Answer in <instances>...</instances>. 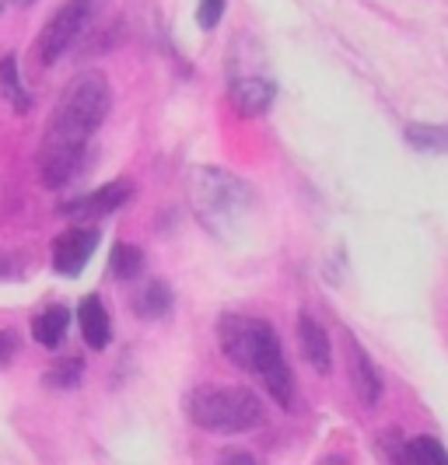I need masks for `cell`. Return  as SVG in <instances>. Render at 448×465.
I'll use <instances>...</instances> for the list:
<instances>
[{"mask_svg":"<svg viewBox=\"0 0 448 465\" xmlns=\"http://www.w3.org/2000/svg\"><path fill=\"white\" fill-rule=\"evenodd\" d=\"M0 92L15 105V113H28L32 109V94L22 88V74H18V56L15 53H7L0 60Z\"/></svg>","mask_w":448,"mask_h":465,"instance_id":"cell-14","label":"cell"},{"mask_svg":"<svg viewBox=\"0 0 448 465\" xmlns=\"http://www.w3.org/2000/svg\"><path fill=\"white\" fill-rule=\"evenodd\" d=\"M228 94H232V102H235V109L242 116H260V113L270 109V102L277 94V84L266 74H242L238 67H232Z\"/></svg>","mask_w":448,"mask_h":465,"instance_id":"cell-7","label":"cell"},{"mask_svg":"<svg viewBox=\"0 0 448 465\" xmlns=\"http://www.w3.org/2000/svg\"><path fill=\"white\" fill-rule=\"evenodd\" d=\"M18 4H35V0H18Z\"/></svg>","mask_w":448,"mask_h":465,"instance_id":"cell-23","label":"cell"},{"mask_svg":"<svg viewBox=\"0 0 448 465\" xmlns=\"http://www.w3.org/2000/svg\"><path fill=\"white\" fill-rule=\"evenodd\" d=\"M98 245V228H71L53 242V270L60 277H77L85 270V262L92 259Z\"/></svg>","mask_w":448,"mask_h":465,"instance_id":"cell-6","label":"cell"},{"mask_svg":"<svg viewBox=\"0 0 448 465\" xmlns=\"http://www.w3.org/2000/svg\"><path fill=\"white\" fill-rule=\"evenodd\" d=\"M396 462H413V465H448V451L442 448L438 438H403L400 459Z\"/></svg>","mask_w":448,"mask_h":465,"instance_id":"cell-13","label":"cell"},{"mask_svg":"<svg viewBox=\"0 0 448 465\" xmlns=\"http://www.w3.org/2000/svg\"><path fill=\"white\" fill-rule=\"evenodd\" d=\"M109 109H113V88H109L105 74L88 70L67 84L60 105L49 116L46 137L39 147V175H43L46 189L71 186L81 175L88 143H92L95 130L105 123Z\"/></svg>","mask_w":448,"mask_h":465,"instance_id":"cell-1","label":"cell"},{"mask_svg":"<svg viewBox=\"0 0 448 465\" xmlns=\"http://www.w3.org/2000/svg\"><path fill=\"white\" fill-rule=\"evenodd\" d=\"M4 7H7V0H0V15H4Z\"/></svg>","mask_w":448,"mask_h":465,"instance_id":"cell-22","label":"cell"},{"mask_svg":"<svg viewBox=\"0 0 448 465\" xmlns=\"http://www.w3.org/2000/svg\"><path fill=\"white\" fill-rule=\"evenodd\" d=\"M298 347H302V357L308 364L315 368L319 374H326L333 368V347H330V336L326 329L319 326L308 312L298 315Z\"/></svg>","mask_w":448,"mask_h":465,"instance_id":"cell-9","label":"cell"},{"mask_svg":"<svg viewBox=\"0 0 448 465\" xmlns=\"http://www.w3.org/2000/svg\"><path fill=\"white\" fill-rule=\"evenodd\" d=\"M406 140L417 151H448V123H442V126L413 123V126H406Z\"/></svg>","mask_w":448,"mask_h":465,"instance_id":"cell-17","label":"cell"},{"mask_svg":"<svg viewBox=\"0 0 448 465\" xmlns=\"http://www.w3.org/2000/svg\"><path fill=\"white\" fill-rule=\"evenodd\" d=\"M221 462H253V455H242V451H224Z\"/></svg>","mask_w":448,"mask_h":465,"instance_id":"cell-21","label":"cell"},{"mask_svg":"<svg viewBox=\"0 0 448 465\" xmlns=\"http://www.w3.org/2000/svg\"><path fill=\"white\" fill-rule=\"evenodd\" d=\"M77 322H81V336L92 350H105L109 340H113V322H109V312L98 294L85 298L81 302V312H77Z\"/></svg>","mask_w":448,"mask_h":465,"instance_id":"cell-11","label":"cell"},{"mask_svg":"<svg viewBox=\"0 0 448 465\" xmlns=\"http://www.w3.org/2000/svg\"><path fill=\"white\" fill-rule=\"evenodd\" d=\"M134 312L144 319H162L172 312V291H168L162 280H151L141 294L134 298Z\"/></svg>","mask_w":448,"mask_h":465,"instance_id":"cell-15","label":"cell"},{"mask_svg":"<svg viewBox=\"0 0 448 465\" xmlns=\"http://www.w3.org/2000/svg\"><path fill=\"white\" fill-rule=\"evenodd\" d=\"M130 183L126 179H116V183H109V186H98L95 193L88 196H81V200H74L64 207V213H74V217H109L113 210H119L126 200H130Z\"/></svg>","mask_w":448,"mask_h":465,"instance_id":"cell-8","label":"cell"},{"mask_svg":"<svg viewBox=\"0 0 448 465\" xmlns=\"http://www.w3.org/2000/svg\"><path fill=\"white\" fill-rule=\"evenodd\" d=\"M217 347L221 353L242 368V371L256 374L260 385L277 399L281 406H291L294 399V374L284 357V347L270 322L253 319V315H221L217 319Z\"/></svg>","mask_w":448,"mask_h":465,"instance_id":"cell-2","label":"cell"},{"mask_svg":"<svg viewBox=\"0 0 448 465\" xmlns=\"http://www.w3.org/2000/svg\"><path fill=\"white\" fill-rule=\"evenodd\" d=\"M15 353H18V336L15 332H0V368L11 364Z\"/></svg>","mask_w":448,"mask_h":465,"instance_id":"cell-20","label":"cell"},{"mask_svg":"<svg viewBox=\"0 0 448 465\" xmlns=\"http://www.w3.org/2000/svg\"><path fill=\"white\" fill-rule=\"evenodd\" d=\"M67 329H71V312H67L64 304H49V308H43V312L35 315L32 336H35L46 350H56L60 343H64Z\"/></svg>","mask_w":448,"mask_h":465,"instance_id":"cell-12","label":"cell"},{"mask_svg":"<svg viewBox=\"0 0 448 465\" xmlns=\"http://www.w3.org/2000/svg\"><path fill=\"white\" fill-rule=\"evenodd\" d=\"M189 417H193L196 427L228 438V434H245L253 427H263L266 410H263V399L253 389L204 385L189 399Z\"/></svg>","mask_w":448,"mask_h":465,"instance_id":"cell-4","label":"cell"},{"mask_svg":"<svg viewBox=\"0 0 448 465\" xmlns=\"http://www.w3.org/2000/svg\"><path fill=\"white\" fill-rule=\"evenodd\" d=\"M347 350H351V381H354L357 396H361L364 406H375L378 399H382V374L375 371L372 357L364 353V347L357 343L354 336L347 340Z\"/></svg>","mask_w":448,"mask_h":465,"instance_id":"cell-10","label":"cell"},{"mask_svg":"<svg viewBox=\"0 0 448 465\" xmlns=\"http://www.w3.org/2000/svg\"><path fill=\"white\" fill-rule=\"evenodd\" d=\"M224 7H228V0H200L196 22L204 25V28H214V25L224 18Z\"/></svg>","mask_w":448,"mask_h":465,"instance_id":"cell-19","label":"cell"},{"mask_svg":"<svg viewBox=\"0 0 448 465\" xmlns=\"http://www.w3.org/2000/svg\"><path fill=\"white\" fill-rule=\"evenodd\" d=\"M81 374H85V361L81 357H67L60 368H53L46 374V381L49 385H60V389H74L81 381Z\"/></svg>","mask_w":448,"mask_h":465,"instance_id":"cell-18","label":"cell"},{"mask_svg":"<svg viewBox=\"0 0 448 465\" xmlns=\"http://www.w3.org/2000/svg\"><path fill=\"white\" fill-rule=\"evenodd\" d=\"M109 270H113L116 280L137 277L144 270V252L137 245H130V242H116V245H113V259H109Z\"/></svg>","mask_w":448,"mask_h":465,"instance_id":"cell-16","label":"cell"},{"mask_svg":"<svg viewBox=\"0 0 448 465\" xmlns=\"http://www.w3.org/2000/svg\"><path fill=\"white\" fill-rule=\"evenodd\" d=\"M189 203L207 232L232 238L253 207V189L224 168H196L189 172Z\"/></svg>","mask_w":448,"mask_h":465,"instance_id":"cell-3","label":"cell"},{"mask_svg":"<svg viewBox=\"0 0 448 465\" xmlns=\"http://www.w3.org/2000/svg\"><path fill=\"white\" fill-rule=\"evenodd\" d=\"M95 4H98V0H67L60 11L49 15V22L43 25V32H39V39H35V60H39L43 67H53V64L77 43V35L92 22Z\"/></svg>","mask_w":448,"mask_h":465,"instance_id":"cell-5","label":"cell"}]
</instances>
